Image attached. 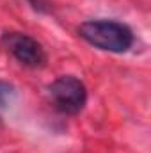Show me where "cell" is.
Instances as JSON below:
<instances>
[{"label":"cell","instance_id":"1","mask_svg":"<svg viewBox=\"0 0 151 153\" xmlns=\"http://www.w3.org/2000/svg\"><path fill=\"white\" fill-rule=\"evenodd\" d=\"M78 34L91 46L103 52H110V53H124L135 43V36L132 29L115 20L84 22L78 27Z\"/></svg>","mask_w":151,"mask_h":153},{"label":"cell","instance_id":"3","mask_svg":"<svg viewBox=\"0 0 151 153\" xmlns=\"http://www.w3.org/2000/svg\"><path fill=\"white\" fill-rule=\"evenodd\" d=\"M2 46L20 64L27 68H43L46 64V52L38 39L23 32H4L0 38Z\"/></svg>","mask_w":151,"mask_h":153},{"label":"cell","instance_id":"2","mask_svg":"<svg viewBox=\"0 0 151 153\" xmlns=\"http://www.w3.org/2000/svg\"><path fill=\"white\" fill-rule=\"evenodd\" d=\"M53 107L66 116L78 114L87 103V87L73 75H62L48 85Z\"/></svg>","mask_w":151,"mask_h":153},{"label":"cell","instance_id":"4","mask_svg":"<svg viewBox=\"0 0 151 153\" xmlns=\"http://www.w3.org/2000/svg\"><path fill=\"white\" fill-rule=\"evenodd\" d=\"M14 85L5 82V80H0V107H7L13 100H14Z\"/></svg>","mask_w":151,"mask_h":153}]
</instances>
